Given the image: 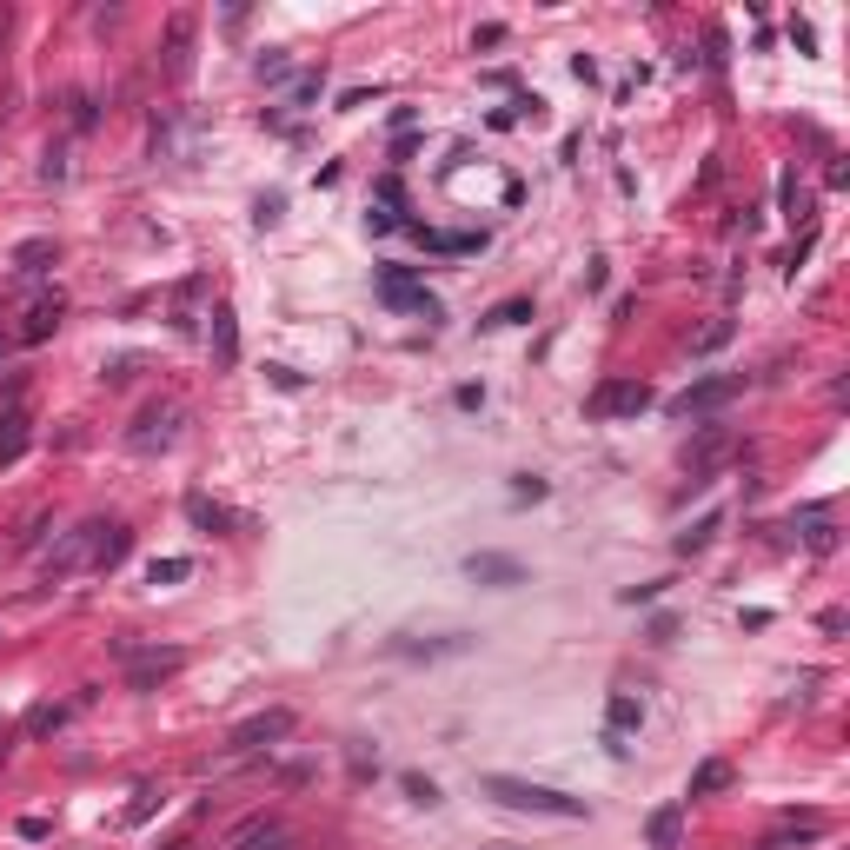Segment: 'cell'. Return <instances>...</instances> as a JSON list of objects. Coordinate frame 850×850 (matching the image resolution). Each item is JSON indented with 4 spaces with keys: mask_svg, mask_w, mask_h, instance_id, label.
<instances>
[{
    "mask_svg": "<svg viewBox=\"0 0 850 850\" xmlns=\"http://www.w3.org/2000/svg\"><path fill=\"white\" fill-rule=\"evenodd\" d=\"M206 319H213V326H206V339H213V366L233 372V366H240V319H233V306H226V299H220Z\"/></svg>",
    "mask_w": 850,
    "mask_h": 850,
    "instance_id": "10",
    "label": "cell"
},
{
    "mask_svg": "<svg viewBox=\"0 0 850 850\" xmlns=\"http://www.w3.org/2000/svg\"><path fill=\"white\" fill-rule=\"evenodd\" d=\"M718 525H724L718 512H704L698 525H691V532H678V552H698V545H711V532H718Z\"/></svg>",
    "mask_w": 850,
    "mask_h": 850,
    "instance_id": "27",
    "label": "cell"
},
{
    "mask_svg": "<svg viewBox=\"0 0 850 850\" xmlns=\"http://www.w3.org/2000/svg\"><path fill=\"white\" fill-rule=\"evenodd\" d=\"M186 40H193V14H173L167 20V74H186Z\"/></svg>",
    "mask_w": 850,
    "mask_h": 850,
    "instance_id": "20",
    "label": "cell"
},
{
    "mask_svg": "<svg viewBox=\"0 0 850 850\" xmlns=\"http://www.w3.org/2000/svg\"><path fill=\"white\" fill-rule=\"evenodd\" d=\"M392 658H459V651H472V638H392Z\"/></svg>",
    "mask_w": 850,
    "mask_h": 850,
    "instance_id": "16",
    "label": "cell"
},
{
    "mask_svg": "<svg viewBox=\"0 0 850 850\" xmlns=\"http://www.w3.org/2000/svg\"><path fill=\"white\" fill-rule=\"evenodd\" d=\"M180 578H193V558H153L147 565V585H180Z\"/></svg>",
    "mask_w": 850,
    "mask_h": 850,
    "instance_id": "24",
    "label": "cell"
},
{
    "mask_svg": "<svg viewBox=\"0 0 850 850\" xmlns=\"http://www.w3.org/2000/svg\"><path fill=\"white\" fill-rule=\"evenodd\" d=\"M465 578H479V585H525V565L505 552H472L465 558Z\"/></svg>",
    "mask_w": 850,
    "mask_h": 850,
    "instance_id": "12",
    "label": "cell"
},
{
    "mask_svg": "<svg viewBox=\"0 0 850 850\" xmlns=\"http://www.w3.org/2000/svg\"><path fill=\"white\" fill-rule=\"evenodd\" d=\"M518 319H532V299H499V306H492L479 326H518Z\"/></svg>",
    "mask_w": 850,
    "mask_h": 850,
    "instance_id": "26",
    "label": "cell"
},
{
    "mask_svg": "<svg viewBox=\"0 0 850 850\" xmlns=\"http://www.w3.org/2000/svg\"><path fill=\"white\" fill-rule=\"evenodd\" d=\"M684 837V804H658V811L645 817V844L651 850H678Z\"/></svg>",
    "mask_w": 850,
    "mask_h": 850,
    "instance_id": "14",
    "label": "cell"
},
{
    "mask_svg": "<svg viewBox=\"0 0 850 850\" xmlns=\"http://www.w3.org/2000/svg\"><path fill=\"white\" fill-rule=\"evenodd\" d=\"M512 499H518V505H525V499H545V479H518V485H512Z\"/></svg>",
    "mask_w": 850,
    "mask_h": 850,
    "instance_id": "32",
    "label": "cell"
},
{
    "mask_svg": "<svg viewBox=\"0 0 850 850\" xmlns=\"http://www.w3.org/2000/svg\"><path fill=\"white\" fill-rule=\"evenodd\" d=\"M47 259H54V240H20V246H14V266H20V273H40Z\"/></svg>",
    "mask_w": 850,
    "mask_h": 850,
    "instance_id": "25",
    "label": "cell"
},
{
    "mask_svg": "<svg viewBox=\"0 0 850 850\" xmlns=\"http://www.w3.org/2000/svg\"><path fill=\"white\" fill-rule=\"evenodd\" d=\"M379 299L386 306H406V313H439L432 293H425V279L406 273V266H379Z\"/></svg>",
    "mask_w": 850,
    "mask_h": 850,
    "instance_id": "7",
    "label": "cell"
},
{
    "mask_svg": "<svg viewBox=\"0 0 850 850\" xmlns=\"http://www.w3.org/2000/svg\"><path fill=\"white\" fill-rule=\"evenodd\" d=\"M645 724V698H631V691H611L605 704V738H631Z\"/></svg>",
    "mask_w": 850,
    "mask_h": 850,
    "instance_id": "13",
    "label": "cell"
},
{
    "mask_svg": "<svg viewBox=\"0 0 850 850\" xmlns=\"http://www.w3.org/2000/svg\"><path fill=\"white\" fill-rule=\"evenodd\" d=\"M127 545H133V532H127V525H107V532H100V552H93V565H87V572H113V565L127 558Z\"/></svg>",
    "mask_w": 850,
    "mask_h": 850,
    "instance_id": "19",
    "label": "cell"
},
{
    "mask_svg": "<svg viewBox=\"0 0 850 850\" xmlns=\"http://www.w3.org/2000/svg\"><path fill=\"white\" fill-rule=\"evenodd\" d=\"M399 784H406V797H412V804H425V811H432V804H439V784H432V777L406 771V777H399Z\"/></svg>",
    "mask_w": 850,
    "mask_h": 850,
    "instance_id": "28",
    "label": "cell"
},
{
    "mask_svg": "<svg viewBox=\"0 0 850 850\" xmlns=\"http://www.w3.org/2000/svg\"><path fill=\"white\" fill-rule=\"evenodd\" d=\"M479 791L505 811H532V817H592L585 811V797L572 791H552V784H532V777H505V771H485Z\"/></svg>",
    "mask_w": 850,
    "mask_h": 850,
    "instance_id": "1",
    "label": "cell"
},
{
    "mask_svg": "<svg viewBox=\"0 0 850 850\" xmlns=\"http://www.w3.org/2000/svg\"><path fill=\"white\" fill-rule=\"evenodd\" d=\"M724 339H731V319H718V326H704V333H698V352H718Z\"/></svg>",
    "mask_w": 850,
    "mask_h": 850,
    "instance_id": "29",
    "label": "cell"
},
{
    "mask_svg": "<svg viewBox=\"0 0 850 850\" xmlns=\"http://www.w3.org/2000/svg\"><path fill=\"white\" fill-rule=\"evenodd\" d=\"M293 731V711H259V718H246V724H233V738H226V751H266V744H279Z\"/></svg>",
    "mask_w": 850,
    "mask_h": 850,
    "instance_id": "5",
    "label": "cell"
},
{
    "mask_svg": "<svg viewBox=\"0 0 850 850\" xmlns=\"http://www.w3.org/2000/svg\"><path fill=\"white\" fill-rule=\"evenodd\" d=\"M744 392V379H698V386H684L678 399H671V412L678 419H691V412H718L724 399H738Z\"/></svg>",
    "mask_w": 850,
    "mask_h": 850,
    "instance_id": "9",
    "label": "cell"
},
{
    "mask_svg": "<svg viewBox=\"0 0 850 850\" xmlns=\"http://www.w3.org/2000/svg\"><path fill=\"white\" fill-rule=\"evenodd\" d=\"M60 319H67V293H34L27 319L14 326V339H20V346H47V339L60 333Z\"/></svg>",
    "mask_w": 850,
    "mask_h": 850,
    "instance_id": "4",
    "label": "cell"
},
{
    "mask_svg": "<svg viewBox=\"0 0 850 850\" xmlns=\"http://www.w3.org/2000/svg\"><path fill=\"white\" fill-rule=\"evenodd\" d=\"M0 359H7V339H0Z\"/></svg>",
    "mask_w": 850,
    "mask_h": 850,
    "instance_id": "33",
    "label": "cell"
},
{
    "mask_svg": "<svg viewBox=\"0 0 850 850\" xmlns=\"http://www.w3.org/2000/svg\"><path fill=\"white\" fill-rule=\"evenodd\" d=\"M120 651L133 658V691H153L160 678H173V671L186 665L180 651H133V645H120Z\"/></svg>",
    "mask_w": 850,
    "mask_h": 850,
    "instance_id": "11",
    "label": "cell"
},
{
    "mask_svg": "<svg viewBox=\"0 0 850 850\" xmlns=\"http://www.w3.org/2000/svg\"><path fill=\"white\" fill-rule=\"evenodd\" d=\"M777 200H784V213H791V220L811 226V193L797 186V173H777Z\"/></svg>",
    "mask_w": 850,
    "mask_h": 850,
    "instance_id": "23",
    "label": "cell"
},
{
    "mask_svg": "<svg viewBox=\"0 0 850 850\" xmlns=\"http://www.w3.org/2000/svg\"><path fill=\"white\" fill-rule=\"evenodd\" d=\"M412 240L432 246V253H479L485 233H432V226H412Z\"/></svg>",
    "mask_w": 850,
    "mask_h": 850,
    "instance_id": "18",
    "label": "cell"
},
{
    "mask_svg": "<svg viewBox=\"0 0 850 850\" xmlns=\"http://www.w3.org/2000/svg\"><path fill=\"white\" fill-rule=\"evenodd\" d=\"M173 439H180V406H147L140 419H133V432H127V445L133 452H147V459L153 452H167Z\"/></svg>",
    "mask_w": 850,
    "mask_h": 850,
    "instance_id": "3",
    "label": "cell"
},
{
    "mask_svg": "<svg viewBox=\"0 0 850 850\" xmlns=\"http://www.w3.org/2000/svg\"><path fill=\"white\" fill-rule=\"evenodd\" d=\"M226 850H286V824H279V817H253V824L233 831Z\"/></svg>",
    "mask_w": 850,
    "mask_h": 850,
    "instance_id": "15",
    "label": "cell"
},
{
    "mask_svg": "<svg viewBox=\"0 0 850 850\" xmlns=\"http://www.w3.org/2000/svg\"><path fill=\"white\" fill-rule=\"evenodd\" d=\"M100 532H107V525H80V532L60 538V552L47 558V578H74V572H87L93 552H100Z\"/></svg>",
    "mask_w": 850,
    "mask_h": 850,
    "instance_id": "6",
    "label": "cell"
},
{
    "mask_svg": "<svg viewBox=\"0 0 850 850\" xmlns=\"http://www.w3.org/2000/svg\"><path fill=\"white\" fill-rule=\"evenodd\" d=\"M724 784H731V764H724V758H704L698 771H691V791H684V797H718Z\"/></svg>",
    "mask_w": 850,
    "mask_h": 850,
    "instance_id": "21",
    "label": "cell"
},
{
    "mask_svg": "<svg viewBox=\"0 0 850 850\" xmlns=\"http://www.w3.org/2000/svg\"><path fill=\"white\" fill-rule=\"evenodd\" d=\"M60 718H67V711H60V704H40L34 718H27V731H54V724H60Z\"/></svg>",
    "mask_w": 850,
    "mask_h": 850,
    "instance_id": "30",
    "label": "cell"
},
{
    "mask_svg": "<svg viewBox=\"0 0 850 850\" xmlns=\"http://www.w3.org/2000/svg\"><path fill=\"white\" fill-rule=\"evenodd\" d=\"M27 439H34V432H27V412L7 406V412H0V465H14L20 452H27Z\"/></svg>",
    "mask_w": 850,
    "mask_h": 850,
    "instance_id": "17",
    "label": "cell"
},
{
    "mask_svg": "<svg viewBox=\"0 0 850 850\" xmlns=\"http://www.w3.org/2000/svg\"><path fill=\"white\" fill-rule=\"evenodd\" d=\"M186 518H193L200 532H226V525H233V512H226V505H213L206 492H193V499H186Z\"/></svg>",
    "mask_w": 850,
    "mask_h": 850,
    "instance_id": "22",
    "label": "cell"
},
{
    "mask_svg": "<svg viewBox=\"0 0 850 850\" xmlns=\"http://www.w3.org/2000/svg\"><path fill=\"white\" fill-rule=\"evenodd\" d=\"M724 459H731V432H724V425H704L698 445L684 452V472H691V485H711V472H718Z\"/></svg>",
    "mask_w": 850,
    "mask_h": 850,
    "instance_id": "8",
    "label": "cell"
},
{
    "mask_svg": "<svg viewBox=\"0 0 850 850\" xmlns=\"http://www.w3.org/2000/svg\"><path fill=\"white\" fill-rule=\"evenodd\" d=\"M651 406V386L645 379H605L592 392V419H638Z\"/></svg>",
    "mask_w": 850,
    "mask_h": 850,
    "instance_id": "2",
    "label": "cell"
},
{
    "mask_svg": "<svg viewBox=\"0 0 850 850\" xmlns=\"http://www.w3.org/2000/svg\"><path fill=\"white\" fill-rule=\"evenodd\" d=\"M153 804H160V791H140V797L127 804V824H140V817H153Z\"/></svg>",
    "mask_w": 850,
    "mask_h": 850,
    "instance_id": "31",
    "label": "cell"
}]
</instances>
